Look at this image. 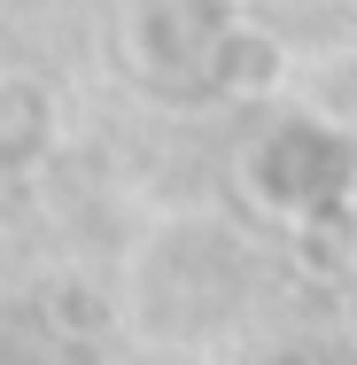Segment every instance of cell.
Instances as JSON below:
<instances>
[{
    "instance_id": "6da1fadb",
    "label": "cell",
    "mask_w": 357,
    "mask_h": 365,
    "mask_svg": "<svg viewBox=\"0 0 357 365\" xmlns=\"http://www.w3.org/2000/svg\"><path fill=\"white\" fill-rule=\"evenodd\" d=\"M249 171H257V195H264L272 210L326 218V210L350 195L357 155H350V140H334L326 125H280V133H264V148H257Z\"/></svg>"
},
{
    "instance_id": "7a4b0ae2",
    "label": "cell",
    "mask_w": 357,
    "mask_h": 365,
    "mask_svg": "<svg viewBox=\"0 0 357 365\" xmlns=\"http://www.w3.org/2000/svg\"><path fill=\"white\" fill-rule=\"evenodd\" d=\"M210 71H217V86H233V93H257V86H272L280 55H272V47H264L257 31H233V24H225V39H217Z\"/></svg>"
}]
</instances>
